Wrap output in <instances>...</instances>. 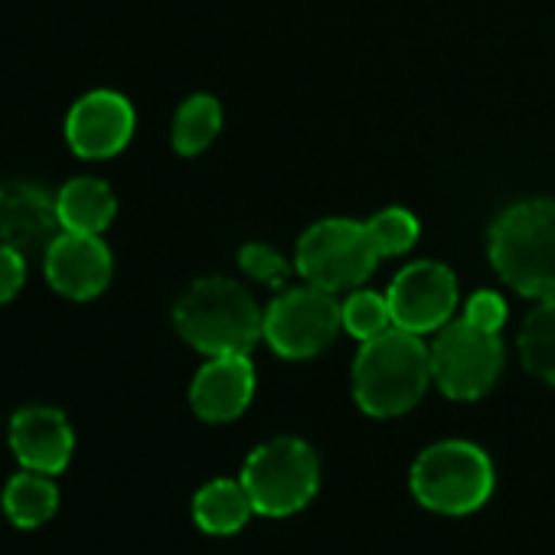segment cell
I'll return each mask as SVG.
<instances>
[{
  "label": "cell",
  "instance_id": "12",
  "mask_svg": "<svg viewBox=\"0 0 555 555\" xmlns=\"http://www.w3.org/2000/svg\"><path fill=\"white\" fill-rule=\"evenodd\" d=\"M43 271L56 295L69 301H92L112 282V251L102 235L60 232L43 255Z\"/></svg>",
  "mask_w": 555,
  "mask_h": 555
},
{
  "label": "cell",
  "instance_id": "15",
  "mask_svg": "<svg viewBox=\"0 0 555 555\" xmlns=\"http://www.w3.org/2000/svg\"><path fill=\"white\" fill-rule=\"evenodd\" d=\"M56 209L63 232H82V235H102L118 209V199L112 186L99 177H76L63 183L56 193Z\"/></svg>",
  "mask_w": 555,
  "mask_h": 555
},
{
  "label": "cell",
  "instance_id": "24",
  "mask_svg": "<svg viewBox=\"0 0 555 555\" xmlns=\"http://www.w3.org/2000/svg\"><path fill=\"white\" fill-rule=\"evenodd\" d=\"M27 282V255L0 242V305L14 301Z\"/></svg>",
  "mask_w": 555,
  "mask_h": 555
},
{
  "label": "cell",
  "instance_id": "22",
  "mask_svg": "<svg viewBox=\"0 0 555 555\" xmlns=\"http://www.w3.org/2000/svg\"><path fill=\"white\" fill-rule=\"evenodd\" d=\"M238 264L242 271H248L251 278H258V282L271 285V288H282L285 278L292 274V264L278 255L271 245H261V242H248L238 248Z\"/></svg>",
  "mask_w": 555,
  "mask_h": 555
},
{
  "label": "cell",
  "instance_id": "2",
  "mask_svg": "<svg viewBox=\"0 0 555 555\" xmlns=\"http://www.w3.org/2000/svg\"><path fill=\"white\" fill-rule=\"evenodd\" d=\"M173 327L206 357L251 353V347L264 337V311L229 278H203L173 305Z\"/></svg>",
  "mask_w": 555,
  "mask_h": 555
},
{
  "label": "cell",
  "instance_id": "4",
  "mask_svg": "<svg viewBox=\"0 0 555 555\" xmlns=\"http://www.w3.org/2000/svg\"><path fill=\"white\" fill-rule=\"evenodd\" d=\"M496 470L490 454L461 438L435 441L425 448L412 470H409V490L418 506L438 516H470L493 496Z\"/></svg>",
  "mask_w": 555,
  "mask_h": 555
},
{
  "label": "cell",
  "instance_id": "16",
  "mask_svg": "<svg viewBox=\"0 0 555 555\" xmlns=\"http://www.w3.org/2000/svg\"><path fill=\"white\" fill-rule=\"evenodd\" d=\"M258 516L255 503L238 480L232 477H216L209 483H203L193 496V519L203 532L209 535H235L238 529L248 526V519Z\"/></svg>",
  "mask_w": 555,
  "mask_h": 555
},
{
  "label": "cell",
  "instance_id": "21",
  "mask_svg": "<svg viewBox=\"0 0 555 555\" xmlns=\"http://www.w3.org/2000/svg\"><path fill=\"white\" fill-rule=\"evenodd\" d=\"M366 229H370V238H373L379 258L402 255L418 242V219L402 206H389V209L376 212L373 219H366Z\"/></svg>",
  "mask_w": 555,
  "mask_h": 555
},
{
  "label": "cell",
  "instance_id": "11",
  "mask_svg": "<svg viewBox=\"0 0 555 555\" xmlns=\"http://www.w3.org/2000/svg\"><path fill=\"white\" fill-rule=\"evenodd\" d=\"M60 232L63 222L56 209V193L30 180L0 183V242L27 258H43Z\"/></svg>",
  "mask_w": 555,
  "mask_h": 555
},
{
  "label": "cell",
  "instance_id": "10",
  "mask_svg": "<svg viewBox=\"0 0 555 555\" xmlns=\"http://www.w3.org/2000/svg\"><path fill=\"white\" fill-rule=\"evenodd\" d=\"M134 134V108L121 92L95 89L82 95L66 118V141L82 160H108L128 147Z\"/></svg>",
  "mask_w": 555,
  "mask_h": 555
},
{
  "label": "cell",
  "instance_id": "23",
  "mask_svg": "<svg viewBox=\"0 0 555 555\" xmlns=\"http://www.w3.org/2000/svg\"><path fill=\"white\" fill-rule=\"evenodd\" d=\"M464 321L487 334H500V327L506 324V301L496 292H477L464 305Z\"/></svg>",
  "mask_w": 555,
  "mask_h": 555
},
{
  "label": "cell",
  "instance_id": "17",
  "mask_svg": "<svg viewBox=\"0 0 555 555\" xmlns=\"http://www.w3.org/2000/svg\"><path fill=\"white\" fill-rule=\"evenodd\" d=\"M0 503H4V513L14 526L21 529H37L43 526L56 506H60V490L56 483L50 480V474H40V470H24L17 477L8 480L4 487V496H0Z\"/></svg>",
  "mask_w": 555,
  "mask_h": 555
},
{
  "label": "cell",
  "instance_id": "9",
  "mask_svg": "<svg viewBox=\"0 0 555 555\" xmlns=\"http://www.w3.org/2000/svg\"><path fill=\"white\" fill-rule=\"evenodd\" d=\"M392 308V324L409 334H438L451 324L457 308V278L441 261L405 264L386 292Z\"/></svg>",
  "mask_w": 555,
  "mask_h": 555
},
{
  "label": "cell",
  "instance_id": "18",
  "mask_svg": "<svg viewBox=\"0 0 555 555\" xmlns=\"http://www.w3.org/2000/svg\"><path fill=\"white\" fill-rule=\"evenodd\" d=\"M222 131V105L212 95H190L173 115V151L183 157L203 154Z\"/></svg>",
  "mask_w": 555,
  "mask_h": 555
},
{
  "label": "cell",
  "instance_id": "6",
  "mask_svg": "<svg viewBox=\"0 0 555 555\" xmlns=\"http://www.w3.org/2000/svg\"><path fill=\"white\" fill-rule=\"evenodd\" d=\"M379 251L370 238L366 222L357 219H321L301 238L295 251V268L308 285L324 292H357L379 264Z\"/></svg>",
  "mask_w": 555,
  "mask_h": 555
},
{
  "label": "cell",
  "instance_id": "14",
  "mask_svg": "<svg viewBox=\"0 0 555 555\" xmlns=\"http://www.w3.org/2000/svg\"><path fill=\"white\" fill-rule=\"evenodd\" d=\"M11 448L27 470L63 474L76 451L69 418L53 405H27L11 418Z\"/></svg>",
  "mask_w": 555,
  "mask_h": 555
},
{
  "label": "cell",
  "instance_id": "19",
  "mask_svg": "<svg viewBox=\"0 0 555 555\" xmlns=\"http://www.w3.org/2000/svg\"><path fill=\"white\" fill-rule=\"evenodd\" d=\"M519 360L526 373L555 386V298H542L519 331Z\"/></svg>",
  "mask_w": 555,
  "mask_h": 555
},
{
  "label": "cell",
  "instance_id": "20",
  "mask_svg": "<svg viewBox=\"0 0 555 555\" xmlns=\"http://www.w3.org/2000/svg\"><path fill=\"white\" fill-rule=\"evenodd\" d=\"M392 308H389V298L386 295H376V292H350V298L344 301V331L350 337H357L360 344L392 331Z\"/></svg>",
  "mask_w": 555,
  "mask_h": 555
},
{
  "label": "cell",
  "instance_id": "5",
  "mask_svg": "<svg viewBox=\"0 0 555 555\" xmlns=\"http://www.w3.org/2000/svg\"><path fill=\"white\" fill-rule=\"evenodd\" d=\"M242 483L258 516L285 519L301 513L321 490V457L295 435L258 444L242 464Z\"/></svg>",
  "mask_w": 555,
  "mask_h": 555
},
{
  "label": "cell",
  "instance_id": "7",
  "mask_svg": "<svg viewBox=\"0 0 555 555\" xmlns=\"http://www.w3.org/2000/svg\"><path fill=\"white\" fill-rule=\"evenodd\" d=\"M344 327V305L318 285L285 288L264 308V344L285 360L324 353Z\"/></svg>",
  "mask_w": 555,
  "mask_h": 555
},
{
  "label": "cell",
  "instance_id": "13",
  "mask_svg": "<svg viewBox=\"0 0 555 555\" xmlns=\"http://www.w3.org/2000/svg\"><path fill=\"white\" fill-rule=\"evenodd\" d=\"M255 396V366L248 353L209 357V363L190 383V409L209 422L225 425L235 422Z\"/></svg>",
  "mask_w": 555,
  "mask_h": 555
},
{
  "label": "cell",
  "instance_id": "3",
  "mask_svg": "<svg viewBox=\"0 0 555 555\" xmlns=\"http://www.w3.org/2000/svg\"><path fill=\"white\" fill-rule=\"evenodd\" d=\"M490 264L526 298H555V199H522L496 216Z\"/></svg>",
  "mask_w": 555,
  "mask_h": 555
},
{
  "label": "cell",
  "instance_id": "8",
  "mask_svg": "<svg viewBox=\"0 0 555 555\" xmlns=\"http://www.w3.org/2000/svg\"><path fill=\"white\" fill-rule=\"evenodd\" d=\"M431 350V383L454 402L483 399L503 373L500 334H487L474 324L451 321L438 331Z\"/></svg>",
  "mask_w": 555,
  "mask_h": 555
},
{
  "label": "cell",
  "instance_id": "1",
  "mask_svg": "<svg viewBox=\"0 0 555 555\" xmlns=\"http://www.w3.org/2000/svg\"><path fill=\"white\" fill-rule=\"evenodd\" d=\"M431 386V350L418 334L392 327L366 340L353 360V399L373 418L412 412Z\"/></svg>",
  "mask_w": 555,
  "mask_h": 555
}]
</instances>
